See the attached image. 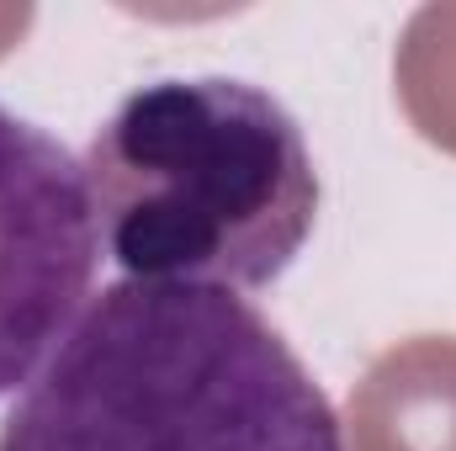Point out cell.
Masks as SVG:
<instances>
[{"mask_svg": "<svg viewBox=\"0 0 456 451\" xmlns=\"http://www.w3.org/2000/svg\"><path fill=\"white\" fill-rule=\"evenodd\" d=\"M96 239L127 282L255 292L319 224L314 149L265 86L165 75L127 91L86 144Z\"/></svg>", "mask_w": 456, "mask_h": 451, "instance_id": "7a4b0ae2", "label": "cell"}, {"mask_svg": "<svg viewBox=\"0 0 456 451\" xmlns=\"http://www.w3.org/2000/svg\"><path fill=\"white\" fill-rule=\"evenodd\" d=\"M0 451H345V436L249 298L122 276L16 393Z\"/></svg>", "mask_w": 456, "mask_h": 451, "instance_id": "6da1fadb", "label": "cell"}, {"mask_svg": "<svg viewBox=\"0 0 456 451\" xmlns=\"http://www.w3.org/2000/svg\"><path fill=\"white\" fill-rule=\"evenodd\" d=\"M102 239L86 165L0 102V398L27 388L91 303Z\"/></svg>", "mask_w": 456, "mask_h": 451, "instance_id": "3957f363", "label": "cell"}]
</instances>
